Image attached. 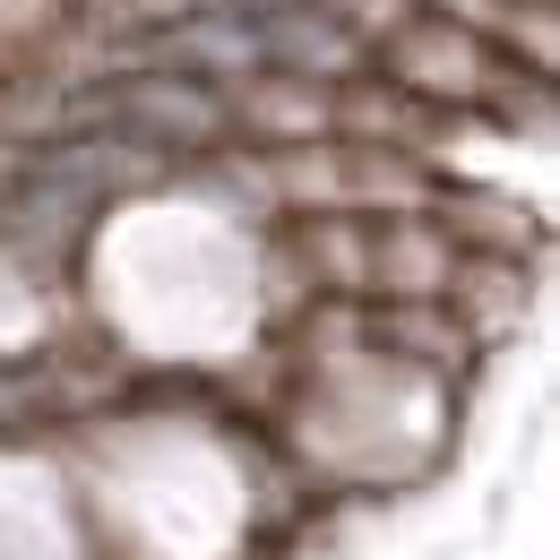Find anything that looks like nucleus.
<instances>
[{
	"mask_svg": "<svg viewBox=\"0 0 560 560\" xmlns=\"http://www.w3.org/2000/svg\"><path fill=\"white\" fill-rule=\"evenodd\" d=\"M371 284H388L397 302H431V293L457 284V259H448V242L431 224H388L371 242Z\"/></svg>",
	"mask_w": 560,
	"mask_h": 560,
	"instance_id": "f257e3e1",
	"label": "nucleus"
}]
</instances>
